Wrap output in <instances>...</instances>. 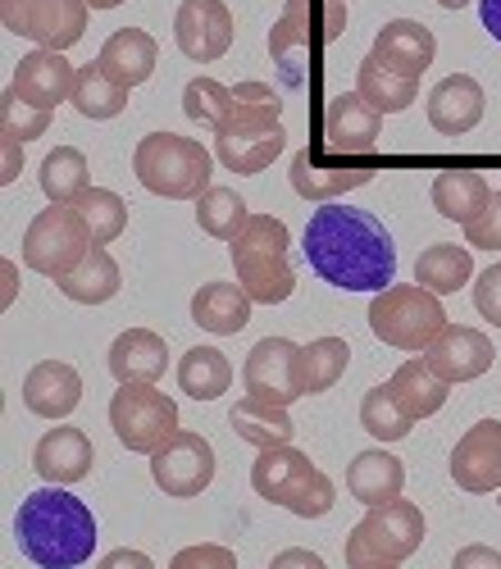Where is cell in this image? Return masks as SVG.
I'll use <instances>...</instances> for the list:
<instances>
[{
    "mask_svg": "<svg viewBox=\"0 0 501 569\" xmlns=\"http://www.w3.org/2000/svg\"><path fill=\"white\" fill-rule=\"evenodd\" d=\"M305 260L314 273L342 292H383L397 278V247L383 219H374L360 206H333L324 201L305 223Z\"/></svg>",
    "mask_w": 501,
    "mask_h": 569,
    "instance_id": "obj_1",
    "label": "cell"
},
{
    "mask_svg": "<svg viewBox=\"0 0 501 569\" xmlns=\"http://www.w3.org/2000/svg\"><path fill=\"white\" fill-rule=\"evenodd\" d=\"M14 538L41 569H78L97 556V515L73 492H64V483H51L23 497L14 515Z\"/></svg>",
    "mask_w": 501,
    "mask_h": 569,
    "instance_id": "obj_2",
    "label": "cell"
},
{
    "mask_svg": "<svg viewBox=\"0 0 501 569\" xmlns=\"http://www.w3.org/2000/svg\"><path fill=\"white\" fill-rule=\"evenodd\" d=\"M132 173L147 192L164 201H197L210 187L214 151H206L201 141L178 137V132H147L132 151Z\"/></svg>",
    "mask_w": 501,
    "mask_h": 569,
    "instance_id": "obj_3",
    "label": "cell"
},
{
    "mask_svg": "<svg viewBox=\"0 0 501 569\" xmlns=\"http://www.w3.org/2000/svg\"><path fill=\"white\" fill-rule=\"evenodd\" d=\"M228 256H233L238 282L251 292L255 306H279L292 297L297 288V269L288 260V228L273 214H251L242 223V232L228 242Z\"/></svg>",
    "mask_w": 501,
    "mask_h": 569,
    "instance_id": "obj_4",
    "label": "cell"
},
{
    "mask_svg": "<svg viewBox=\"0 0 501 569\" xmlns=\"http://www.w3.org/2000/svg\"><path fill=\"white\" fill-rule=\"evenodd\" d=\"M251 488L273 501L292 510L297 519H319L333 510V483L324 469H314L310 456H301L297 447H264L260 460L251 465Z\"/></svg>",
    "mask_w": 501,
    "mask_h": 569,
    "instance_id": "obj_5",
    "label": "cell"
},
{
    "mask_svg": "<svg viewBox=\"0 0 501 569\" xmlns=\"http://www.w3.org/2000/svg\"><path fill=\"white\" fill-rule=\"evenodd\" d=\"M370 328L397 351H429V342L447 328V310L424 282H392L370 301Z\"/></svg>",
    "mask_w": 501,
    "mask_h": 569,
    "instance_id": "obj_6",
    "label": "cell"
},
{
    "mask_svg": "<svg viewBox=\"0 0 501 569\" xmlns=\"http://www.w3.org/2000/svg\"><path fill=\"white\" fill-rule=\"evenodd\" d=\"M424 542V510L410 506L401 497L370 506V515L360 519L347 538V565L351 569H383V565H401L405 556H415V547Z\"/></svg>",
    "mask_w": 501,
    "mask_h": 569,
    "instance_id": "obj_7",
    "label": "cell"
},
{
    "mask_svg": "<svg viewBox=\"0 0 501 569\" xmlns=\"http://www.w3.org/2000/svg\"><path fill=\"white\" fill-rule=\"evenodd\" d=\"M238 101V97H233ZM283 114L279 106H260V101H238L233 114H228L219 128H214V160L233 173H260L279 160L283 151Z\"/></svg>",
    "mask_w": 501,
    "mask_h": 569,
    "instance_id": "obj_8",
    "label": "cell"
},
{
    "mask_svg": "<svg viewBox=\"0 0 501 569\" xmlns=\"http://www.w3.org/2000/svg\"><path fill=\"white\" fill-rule=\"evenodd\" d=\"M91 247L97 242H91V228L82 223V214L73 206L51 201L23 232V264L46 278H64L69 269H78L87 260Z\"/></svg>",
    "mask_w": 501,
    "mask_h": 569,
    "instance_id": "obj_9",
    "label": "cell"
},
{
    "mask_svg": "<svg viewBox=\"0 0 501 569\" xmlns=\"http://www.w3.org/2000/svg\"><path fill=\"white\" fill-rule=\"evenodd\" d=\"M110 423H114V438L128 451L151 456L178 433V406L156 383H119L110 401Z\"/></svg>",
    "mask_w": 501,
    "mask_h": 569,
    "instance_id": "obj_10",
    "label": "cell"
},
{
    "mask_svg": "<svg viewBox=\"0 0 501 569\" xmlns=\"http://www.w3.org/2000/svg\"><path fill=\"white\" fill-rule=\"evenodd\" d=\"M87 0H0L6 28L46 46V51H69L87 32Z\"/></svg>",
    "mask_w": 501,
    "mask_h": 569,
    "instance_id": "obj_11",
    "label": "cell"
},
{
    "mask_svg": "<svg viewBox=\"0 0 501 569\" xmlns=\"http://www.w3.org/2000/svg\"><path fill=\"white\" fill-rule=\"evenodd\" d=\"M242 383L251 397L273 401V406H292L305 397V373H301V347L288 338H264L251 347L242 365Z\"/></svg>",
    "mask_w": 501,
    "mask_h": 569,
    "instance_id": "obj_12",
    "label": "cell"
},
{
    "mask_svg": "<svg viewBox=\"0 0 501 569\" xmlns=\"http://www.w3.org/2000/svg\"><path fill=\"white\" fill-rule=\"evenodd\" d=\"M151 479L169 497H201L214 479V451L201 433H173L164 447L151 451Z\"/></svg>",
    "mask_w": 501,
    "mask_h": 569,
    "instance_id": "obj_13",
    "label": "cell"
},
{
    "mask_svg": "<svg viewBox=\"0 0 501 569\" xmlns=\"http://www.w3.org/2000/svg\"><path fill=\"white\" fill-rule=\"evenodd\" d=\"M173 37L188 60L214 64L233 46V14H228L223 0H182L173 14Z\"/></svg>",
    "mask_w": 501,
    "mask_h": 569,
    "instance_id": "obj_14",
    "label": "cell"
},
{
    "mask_svg": "<svg viewBox=\"0 0 501 569\" xmlns=\"http://www.w3.org/2000/svg\"><path fill=\"white\" fill-rule=\"evenodd\" d=\"M451 479L461 483L465 492H474V497L501 488V423L497 419H479L474 429L455 442Z\"/></svg>",
    "mask_w": 501,
    "mask_h": 569,
    "instance_id": "obj_15",
    "label": "cell"
},
{
    "mask_svg": "<svg viewBox=\"0 0 501 569\" xmlns=\"http://www.w3.org/2000/svg\"><path fill=\"white\" fill-rule=\"evenodd\" d=\"M492 356H497L492 342L479 333V328H465V323H447L424 351V360L447 378V383H474L479 373H488Z\"/></svg>",
    "mask_w": 501,
    "mask_h": 569,
    "instance_id": "obj_16",
    "label": "cell"
},
{
    "mask_svg": "<svg viewBox=\"0 0 501 569\" xmlns=\"http://www.w3.org/2000/svg\"><path fill=\"white\" fill-rule=\"evenodd\" d=\"M73 78H78V69L64 60V51H46V46H37V51H28L19 60L10 91H19V97L37 110H56L60 101L73 97Z\"/></svg>",
    "mask_w": 501,
    "mask_h": 569,
    "instance_id": "obj_17",
    "label": "cell"
},
{
    "mask_svg": "<svg viewBox=\"0 0 501 569\" xmlns=\"http://www.w3.org/2000/svg\"><path fill=\"white\" fill-rule=\"evenodd\" d=\"M379 128H383V114L364 101L360 91H342V97H333L329 110H324V141H329V151H338V156L374 151Z\"/></svg>",
    "mask_w": 501,
    "mask_h": 569,
    "instance_id": "obj_18",
    "label": "cell"
},
{
    "mask_svg": "<svg viewBox=\"0 0 501 569\" xmlns=\"http://www.w3.org/2000/svg\"><path fill=\"white\" fill-rule=\"evenodd\" d=\"M379 64H388L392 73H405V78H424V69L433 64L438 56V41L424 23L415 19H392L379 28L374 37V51H370Z\"/></svg>",
    "mask_w": 501,
    "mask_h": 569,
    "instance_id": "obj_19",
    "label": "cell"
},
{
    "mask_svg": "<svg viewBox=\"0 0 501 569\" xmlns=\"http://www.w3.org/2000/svg\"><path fill=\"white\" fill-rule=\"evenodd\" d=\"M483 119V87L470 73H451L429 91V123L442 137L474 132Z\"/></svg>",
    "mask_w": 501,
    "mask_h": 569,
    "instance_id": "obj_20",
    "label": "cell"
},
{
    "mask_svg": "<svg viewBox=\"0 0 501 569\" xmlns=\"http://www.w3.org/2000/svg\"><path fill=\"white\" fill-rule=\"evenodd\" d=\"M78 401H82V378L64 360H41L23 378V406L41 419H64L78 410Z\"/></svg>",
    "mask_w": 501,
    "mask_h": 569,
    "instance_id": "obj_21",
    "label": "cell"
},
{
    "mask_svg": "<svg viewBox=\"0 0 501 569\" xmlns=\"http://www.w3.org/2000/svg\"><path fill=\"white\" fill-rule=\"evenodd\" d=\"M32 469L41 473L46 483H78L87 479V469H91V442L82 429H73V423H60V429H51L37 451H32Z\"/></svg>",
    "mask_w": 501,
    "mask_h": 569,
    "instance_id": "obj_22",
    "label": "cell"
},
{
    "mask_svg": "<svg viewBox=\"0 0 501 569\" xmlns=\"http://www.w3.org/2000/svg\"><path fill=\"white\" fill-rule=\"evenodd\" d=\"M169 369V347L151 328H128L110 347V373L119 383H160Z\"/></svg>",
    "mask_w": 501,
    "mask_h": 569,
    "instance_id": "obj_23",
    "label": "cell"
},
{
    "mask_svg": "<svg viewBox=\"0 0 501 569\" xmlns=\"http://www.w3.org/2000/svg\"><path fill=\"white\" fill-rule=\"evenodd\" d=\"M251 292L242 282H206V288L192 297V319L214 338H233L251 323Z\"/></svg>",
    "mask_w": 501,
    "mask_h": 569,
    "instance_id": "obj_24",
    "label": "cell"
},
{
    "mask_svg": "<svg viewBox=\"0 0 501 569\" xmlns=\"http://www.w3.org/2000/svg\"><path fill=\"white\" fill-rule=\"evenodd\" d=\"M156 60H160V46H156V37L142 32V28H119V32L101 46V56H97V64H101L114 82H123V87H142V82L156 73Z\"/></svg>",
    "mask_w": 501,
    "mask_h": 569,
    "instance_id": "obj_25",
    "label": "cell"
},
{
    "mask_svg": "<svg viewBox=\"0 0 501 569\" xmlns=\"http://www.w3.org/2000/svg\"><path fill=\"white\" fill-rule=\"evenodd\" d=\"M305 51H310V0H288L283 19L269 32V56L288 87L305 82Z\"/></svg>",
    "mask_w": 501,
    "mask_h": 569,
    "instance_id": "obj_26",
    "label": "cell"
},
{
    "mask_svg": "<svg viewBox=\"0 0 501 569\" xmlns=\"http://www.w3.org/2000/svg\"><path fill=\"white\" fill-rule=\"evenodd\" d=\"M292 192L305 197V201H333L342 192H351V187H364L374 178V169H342V164H324L314 160V151H297L292 156Z\"/></svg>",
    "mask_w": 501,
    "mask_h": 569,
    "instance_id": "obj_27",
    "label": "cell"
},
{
    "mask_svg": "<svg viewBox=\"0 0 501 569\" xmlns=\"http://www.w3.org/2000/svg\"><path fill=\"white\" fill-rule=\"evenodd\" d=\"M347 488L360 506H383L392 497H401L405 488V465L392 451H360L347 465Z\"/></svg>",
    "mask_w": 501,
    "mask_h": 569,
    "instance_id": "obj_28",
    "label": "cell"
},
{
    "mask_svg": "<svg viewBox=\"0 0 501 569\" xmlns=\"http://www.w3.org/2000/svg\"><path fill=\"white\" fill-rule=\"evenodd\" d=\"M388 388H392V397L401 401V410L410 415V419H429V415H438L442 410V401H447V378L424 360V351L415 356V360H405L392 378H388Z\"/></svg>",
    "mask_w": 501,
    "mask_h": 569,
    "instance_id": "obj_29",
    "label": "cell"
},
{
    "mask_svg": "<svg viewBox=\"0 0 501 569\" xmlns=\"http://www.w3.org/2000/svg\"><path fill=\"white\" fill-rule=\"evenodd\" d=\"M488 201H492V187L474 169H442L433 178V206H438V214L451 219V223H461V228L470 219H479Z\"/></svg>",
    "mask_w": 501,
    "mask_h": 569,
    "instance_id": "obj_30",
    "label": "cell"
},
{
    "mask_svg": "<svg viewBox=\"0 0 501 569\" xmlns=\"http://www.w3.org/2000/svg\"><path fill=\"white\" fill-rule=\"evenodd\" d=\"M228 423H233V433L251 447H283L292 442V415L288 406H273V401H260V397H242L233 410H228Z\"/></svg>",
    "mask_w": 501,
    "mask_h": 569,
    "instance_id": "obj_31",
    "label": "cell"
},
{
    "mask_svg": "<svg viewBox=\"0 0 501 569\" xmlns=\"http://www.w3.org/2000/svg\"><path fill=\"white\" fill-rule=\"evenodd\" d=\"M119 282H123V278H119L114 256H110L106 247H91L78 269H69L64 278H56V288H60L69 301H78V306H101V301H110V297L119 292Z\"/></svg>",
    "mask_w": 501,
    "mask_h": 569,
    "instance_id": "obj_32",
    "label": "cell"
},
{
    "mask_svg": "<svg viewBox=\"0 0 501 569\" xmlns=\"http://www.w3.org/2000/svg\"><path fill=\"white\" fill-rule=\"evenodd\" d=\"M355 91L370 101L379 114H401L415 106L420 97V78H405V73H392L388 64H379L374 56L360 60V73H355Z\"/></svg>",
    "mask_w": 501,
    "mask_h": 569,
    "instance_id": "obj_33",
    "label": "cell"
},
{
    "mask_svg": "<svg viewBox=\"0 0 501 569\" xmlns=\"http://www.w3.org/2000/svg\"><path fill=\"white\" fill-rule=\"evenodd\" d=\"M178 388L192 401H214L233 388V365L219 347H192L178 360Z\"/></svg>",
    "mask_w": 501,
    "mask_h": 569,
    "instance_id": "obj_34",
    "label": "cell"
},
{
    "mask_svg": "<svg viewBox=\"0 0 501 569\" xmlns=\"http://www.w3.org/2000/svg\"><path fill=\"white\" fill-rule=\"evenodd\" d=\"M69 101H73V110H78L82 119L106 123V119L123 114V106H128V87L114 82L101 64H82L78 78H73V97H69Z\"/></svg>",
    "mask_w": 501,
    "mask_h": 569,
    "instance_id": "obj_35",
    "label": "cell"
},
{
    "mask_svg": "<svg viewBox=\"0 0 501 569\" xmlns=\"http://www.w3.org/2000/svg\"><path fill=\"white\" fill-rule=\"evenodd\" d=\"M470 273H474V260H470L465 247H455V242H433L415 260V278L424 282L429 292H438V297L461 292L465 282H470Z\"/></svg>",
    "mask_w": 501,
    "mask_h": 569,
    "instance_id": "obj_36",
    "label": "cell"
},
{
    "mask_svg": "<svg viewBox=\"0 0 501 569\" xmlns=\"http://www.w3.org/2000/svg\"><path fill=\"white\" fill-rule=\"evenodd\" d=\"M87 187H91V173H87V156L78 147H56L51 156L41 160V192H46V201L73 206Z\"/></svg>",
    "mask_w": 501,
    "mask_h": 569,
    "instance_id": "obj_37",
    "label": "cell"
},
{
    "mask_svg": "<svg viewBox=\"0 0 501 569\" xmlns=\"http://www.w3.org/2000/svg\"><path fill=\"white\" fill-rule=\"evenodd\" d=\"M247 201L233 192V187H206L197 197V223L206 237H219V242H233L247 223Z\"/></svg>",
    "mask_w": 501,
    "mask_h": 569,
    "instance_id": "obj_38",
    "label": "cell"
},
{
    "mask_svg": "<svg viewBox=\"0 0 501 569\" xmlns=\"http://www.w3.org/2000/svg\"><path fill=\"white\" fill-rule=\"evenodd\" d=\"M73 210L91 228V242L97 247H110L114 237L128 228V206H123L119 192H110V187H87V192L73 201Z\"/></svg>",
    "mask_w": 501,
    "mask_h": 569,
    "instance_id": "obj_39",
    "label": "cell"
},
{
    "mask_svg": "<svg viewBox=\"0 0 501 569\" xmlns=\"http://www.w3.org/2000/svg\"><path fill=\"white\" fill-rule=\"evenodd\" d=\"M351 365V347L342 338H314L301 347V373H305V392H329Z\"/></svg>",
    "mask_w": 501,
    "mask_h": 569,
    "instance_id": "obj_40",
    "label": "cell"
},
{
    "mask_svg": "<svg viewBox=\"0 0 501 569\" xmlns=\"http://www.w3.org/2000/svg\"><path fill=\"white\" fill-rule=\"evenodd\" d=\"M360 423H364V429H370V438H379V442H401L410 429H415V419L401 410V401L392 397L388 383L364 392V401H360Z\"/></svg>",
    "mask_w": 501,
    "mask_h": 569,
    "instance_id": "obj_41",
    "label": "cell"
},
{
    "mask_svg": "<svg viewBox=\"0 0 501 569\" xmlns=\"http://www.w3.org/2000/svg\"><path fill=\"white\" fill-rule=\"evenodd\" d=\"M233 87H223L214 78H192L182 87V114L192 123H206V128H219L228 114H233Z\"/></svg>",
    "mask_w": 501,
    "mask_h": 569,
    "instance_id": "obj_42",
    "label": "cell"
},
{
    "mask_svg": "<svg viewBox=\"0 0 501 569\" xmlns=\"http://www.w3.org/2000/svg\"><path fill=\"white\" fill-rule=\"evenodd\" d=\"M51 114H56V110H37V106H28L19 91H6V97H0V132H6V137L37 141L46 128H51Z\"/></svg>",
    "mask_w": 501,
    "mask_h": 569,
    "instance_id": "obj_43",
    "label": "cell"
},
{
    "mask_svg": "<svg viewBox=\"0 0 501 569\" xmlns=\"http://www.w3.org/2000/svg\"><path fill=\"white\" fill-rule=\"evenodd\" d=\"M465 242L474 251H501V192H492V201L483 206V214L465 223Z\"/></svg>",
    "mask_w": 501,
    "mask_h": 569,
    "instance_id": "obj_44",
    "label": "cell"
},
{
    "mask_svg": "<svg viewBox=\"0 0 501 569\" xmlns=\"http://www.w3.org/2000/svg\"><path fill=\"white\" fill-rule=\"evenodd\" d=\"M474 306H479V315H483L488 323L501 328V264H488V269L479 273V282H474Z\"/></svg>",
    "mask_w": 501,
    "mask_h": 569,
    "instance_id": "obj_45",
    "label": "cell"
},
{
    "mask_svg": "<svg viewBox=\"0 0 501 569\" xmlns=\"http://www.w3.org/2000/svg\"><path fill=\"white\" fill-rule=\"evenodd\" d=\"M233 569V551L228 547H182L178 556H173V569Z\"/></svg>",
    "mask_w": 501,
    "mask_h": 569,
    "instance_id": "obj_46",
    "label": "cell"
},
{
    "mask_svg": "<svg viewBox=\"0 0 501 569\" xmlns=\"http://www.w3.org/2000/svg\"><path fill=\"white\" fill-rule=\"evenodd\" d=\"M0 151H6V164H0V182H14L19 169H23V141L0 132Z\"/></svg>",
    "mask_w": 501,
    "mask_h": 569,
    "instance_id": "obj_47",
    "label": "cell"
},
{
    "mask_svg": "<svg viewBox=\"0 0 501 569\" xmlns=\"http://www.w3.org/2000/svg\"><path fill=\"white\" fill-rule=\"evenodd\" d=\"M470 565H492V569H501V556L488 551V547H465V551H455V569H470Z\"/></svg>",
    "mask_w": 501,
    "mask_h": 569,
    "instance_id": "obj_48",
    "label": "cell"
},
{
    "mask_svg": "<svg viewBox=\"0 0 501 569\" xmlns=\"http://www.w3.org/2000/svg\"><path fill=\"white\" fill-rule=\"evenodd\" d=\"M151 569V556H142V551H110L106 556V569Z\"/></svg>",
    "mask_w": 501,
    "mask_h": 569,
    "instance_id": "obj_49",
    "label": "cell"
},
{
    "mask_svg": "<svg viewBox=\"0 0 501 569\" xmlns=\"http://www.w3.org/2000/svg\"><path fill=\"white\" fill-rule=\"evenodd\" d=\"M479 19H483V28L501 41V0H479Z\"/></svg>",
    "mask_w": 501,
    "mask_h": 569,
    "instance_id": "obj_50",
    "label": "cell"
},
{
    "mask_svg": "<svg viewBox=\"0 0 501 569\" xmlns=\"http://www.w3.org/2000/svg\"><path fill=\"white\" fill-rule=\"evenodd\" d=\"M283 565H310V569H319V556L314 551H283V556H273V569H283Z\"/></svg>",
    "mask_w": 501,
    "mask_h": 569,
    "instance_id": "obj_51",
    "label": "cell"
},
{
    "mask_svg": "<svg viewBox=\"0 0 501 569\" xmlns=\"http://www.w3.org/2000/svg\"><path fill=\"white\" fill-rule=\"evenodd\" d=\"M14 278H19V264L6 260V306H14Z\"/></svg>",
    "mask_w": 501,
    "mask_h": 569,
    "instance_id": "obj_52",
    "label": "cell"
},
{
    "mask_svg": "<svg viewBox=\"0 0 501 569\" xmlns=\"http://www.w3.org/2000/svg\"><path fill=\"white\" fill-rule=\"evenodd\" d=\"M87 6H91V10H119L123 0H87Z\"/></svg>",
    "mask_w": 501,
    "mask_h": 569,
    "instance_id": "obj_53",
    "label": "cell"
},
{
    "mask_svg": "<svg viewBox=\"0 0 501 569\" xmlns=\"http://www.w3.org/2000/svg\"><path fill=\"white\" fill-rule=\"evenodd\" d=\"M438 6H442V10H465L470 0H438Z\"/></svg>",
    "mask_w": 501,
    "mask_h": 569,
    "instance_id": "obj_54",
    "label": "cell"
},
{
    "mask_svg": "<svg viewBox=\"0 0 501 569\" xmlns=\"http://www.w3.org/2000/svg\"><path fill=\"white\" fill-rule=\"evenodd\" d=\"M497 501H501V497H497Z\"/></svg>",
    "mask_w": 501,
    "mask_h": 569,
    "instance_id": "obj_55",
    "label": "cell"
}]
</instances>
